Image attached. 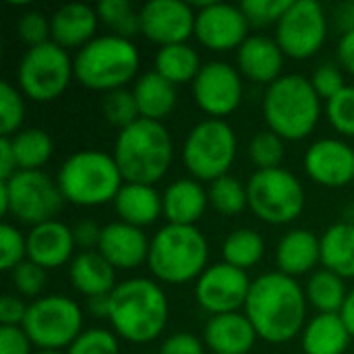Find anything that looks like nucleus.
I'll return each instance as SVG.
<instances>
[{
	"instance_id": "nucleus-52",
	"label": "nucleus",
	"mask_w": 354,
	"mask_h": 354,
	"mask_svg": "<svg viewBox=\"0 0 354 354\" xmlns=\"http://www.w3.org/2000/svg\"><path fill=\"white\" fill-rule=\"evenodd\" d=\"M336 54H338V62H340V66L354 77V29L353 31H346V33H342V35H340V39H338V48H336Z\"/></svg>"
},
{
	"instance_id": "nucleus-19",
	"label": "nucleus",
	"mask_w": 354,
	"mask_h": 354,
	"mask_svg": "<svg viewBox=\"0 0 354 354\" xmlns=\"http://www.w3.org/2000/svg\"><path fill=\"white\" fill-rule=\"evenodd\" d=\"M149 243L151 241L147 239L143 228L118 220L102 226V239L97 251L116 272H129L147 263Z\"/></svg>"
},
{
	"instance_id": "nucleus-8",
	"label": "nucleus",
	"mask_w": 354,
	"mask_h": 354,
	"mask_svg": "<svg viewBox=\"0 0 354 354\" xmlns=\"http://www.w3.org/2000/svg\"><path fill=\"white\" fill-rule=\"evenodd\" d=\"M239 141L234 129L220 118L197 122L183 145V162L199 183H214L226 174L236 160Z\"/></svg>"
},
{
	"instance_id": "nucleus-48",
	"label": "nucleus",
	"mask_w": 354,
	"mask_h": 354,
	"mask_svg": "<svg viewBox=\"0 0 354 354\" xmlns=\"http://www.w3.org/2000/svg\"><path fill=\"white\" fill-rule=\"evenodd\" d=\"M31 346L21 326H0V354H33Z\"/></svg>"
},
{
	"instance_id": "nucleus-45",
	"label": "nucleus",
	"mask_w": 354,
	"mask_h": 354,
	"mask_svg": "<svg viewBox=\"0 0 354 354\" xmlns=\"http://www.w3.org/2000/svg\"><path fill=\"white\" fill-rule=\"evenodd\" d=\"M17 33L29 48L52 41L50 19L39 10H25L17 21Z\"/></svg>"
},
{
	"instance_id": "nucleus-46",
	"label": "nucleus",
	"mask_w": 354,
	"mask_h": 354,
	"mask_svg": "<svg viewBox=\"0 0 354 354\" xmlns=\"http://www.w3.org/2000/svg\"><path fill=\"white\" fill-rule=\"evenodd\" d=\"M311 85H313L315 93H317L322 100H326V102H330L332 97H336V95L346 87L344 75H342L340 66H336V64H332V62H324V64H319V66L313 71V75H311Z\"/></svg>"
},
{
	"instance_id": "nucleus-10",
	"label": "nucleus",
	"mask_w": 354,
	"mask_h": 354,
	"mask_svg": "<svg viewBox=\"0 0 354 354\" xmlns=\"http://www.w3.org/2000/svg\"><path fill=\"white\" fill-rule=\"evenodd\" d=\"M249 209L261 222L282 226L295 222L305 209V189L286 168L255 170L247 183Z\"/></svg>"
},
{
	"instance_id": "nucleus-21",
	"label": "nucleus",
	"mask_w": 354,
	"mask_h": 354,
	"mask_svg": "<svg viewBox=\"0 0 354 354\" xmlns=\"http://www.w3.org/2000/svg\"><path fill=\"white\" fill-rule=\"evenodd\" d=\"M236 68L245 79L270 87L282 77L284 52L278 46L276 37L249 35L245 44L236 50Z\"/></svg>"
},
{
	"instance_id": "nucleus-13",
	"label": "nucleus",
	"mask_w": 354,
	"mask_h": 354,
	"mask_svg": "<svg viewBox=\"0 0 354 354\" xmlns=\"http://www.w3.org/2000/svg\"><path fill=\"white\" fill-rule=\"evenodd\" d=\"M276 41L284 56L295 60H307L315 56L328 37V17L315 0H292L276 25Z\"/></svg>"
},
{
	"instance_id": "nucleus-15",
	"label": "nucleus",
	"mask_w": 354,
	"mask_h": 354,
	"mask_svg": "<svg viewBox=\"0 0 354 354\" xmlns=\"http://www.w3.org/2000/svg\"><path fill=\"white\" fill-rule=\"evenodd\" d=\"M251 282L247 272L224 261L209 266L195 282V299L209 315L239 313L245 309Z\"/></svg>"
},
{
	"instance_id": "nucleus-43",
	"label": "nucleus",
	"mask_w": 354,
	"mask_h": 354,
	"mask_svg": "<svg viewBox=\"0 0 354 354\" xmlns=\"http://www.w3.org/2000/svg\"><path fill=\"white\" fill-rule=\"evenodd\" d=\"M0 268L4 272H12L19 263L27 259V234H21V230L8 222L0 224Z\"/></svg>"
},
{
	"instance_id": "nucleus-44",
	"label": "nucleus",
	"mask_w": 354,
	"mask_h": 354,
	"mask_svg": "<svg viewBox=\"0 0 354 354\" xmlns=\"http://www.w3.org/2000/svg\"><path fill=\"white\" fill-rule=\"evenodd\" d=\"M292 0H245L241 4L249 25L266 27V25H278L284 12L290 8Z\"/></svg>"
},
{
	"instance_id": "nucleus-42",
	"label": "nucleus",
	"mask_w": 354,
	"mask_h": 354,
	"mask_svg": "<svg viewBox=\"0 0 354 354\" xmlns=\"http://www.w3.org/2000/svg\"><path fill=\"white\" fill-rule=\"evenodd\" d=\"M10 282L15 286V290L21 297L27 299H39L41 292L46 290L48 284V270L39 268L37 263L25 259L23 263H19L12 272H10Z\"/></svg>"
},
{
	"instance_id": "nucleus-25",
	"label": "nucleus",
	"mask_w": 354,
	"mask_h": 354,
	"mask_svg": "<svg viewBox=\"0 0 354 354\" xmlns=\"http://www.w3.org/2000/svg\"><path fill=\"white\" fill-rule=\"evenodd\" d=\"M322 263V245L319 239L307 228H295L286 232L276 247V266L278 272L299 278L315 270Z\"/></svg>"
},
{
	"instance_id": "nucleus-9",
	"label": "nucleus",
	"mask_w": 354,
	"mask_h": 354,
	"mask_svg": "<svg viewBox=\"0 0 354 354\" xmlns=\"http://www.w3.org/2000/svg\"><path fill=\"white\" fill-rule=\"evenodd\" d=\"M64 197L56 178L44 170H19L12 178L0 180V212L23 224L37 226L56 220Z\"/></svg>"
},
{
	"instance_id": "nucleus-24",
	"label": "nucleus",
	"mask_w": 354,
	"mask_h": 354,
	"mask_svg": "<svg viewBox=\"0 0 354 354\" xmlns=\"http://www.w3.org/2000/svg\"><path fill=\"white\" fill-rule=\"evenodd\" d=\"M162 205L168 224L195 226L209 205V195L199 180L178 178L166 187L162 195Z\"/></svg>"
},
{
	"instance_id": "nucleus-51",
	"label": "nucleus",
	"mask_w": 354,
	"mask_h": 354,
	"mask_svg": "<svg viewBox=\"0 0 354 354\" xmlns=\"http://www.w3.org/2000/svg\"><path fill=\"white\" fill-rule=\"evenodd\" d=\"M19 172L17 158L8 137H0V180H8Z\"/></svg>"
},
{
	"instance_id": "nucleus-33",
	"label": "nucleus",
	"mask_w": 354,
	"mask_h": 354,
	"mask_svg": "<svg viewBox=\"0 0 354 354\" xmlns=\"http://www.w3.org/2000/svg\"><path fill=\"white\" fill-rule=\"evenodd\" d=\"M19 170H41L54 151V141L44 129H21L8 137Z\"/></svg>"
},
{
	"instance_id": "nucleus-22",
	"label": "nucleus",
	"mask_w": 354,
	"mask_h": 354,
	"mask_svg": "<svg viewBox=\"0 0 354 354\" xmlns=\"http://www.w3.org/2000/svg\"><path fill=\"white\" fill-rule=\"evenodd\" d=\"M257 342V332L245 313L212 315L203 328V344L212 354H249Z\"/></svg>"
},
{
	"instance_id": "nucleus-16",
	"label": "nucleus",
	"mask_w": 354,
	"mask_h": 354,
	"mask_svg": "<svg viewBox=\"0 0 354 354\" xmlns=\"http://www.w3.org/2000/svg\"><path fill=\"white\" fill-rule=\"evenodd\" d=\"M195 37L212 52L239 50L249 37V21L236 4L203 2L197 8Z\"/></svg>"
},
{
	"instance_id": "nucleus-29",
	"label": "nucleus",
	"mask_w": 354,
	"mask_h": 354,
	"mask_svg": "<svg viewBox=\"0 0 354 354\" xmlns=\"http://www.w3.org/2000/svg\"><path fill=\"white\" fill-rule=\"evenodd\" d=\"M133 95L139 108V116L145 120L162 122L176 106V85L166 81L156 71L143 73L133 85Z\"/></svg>"
},
{
	"instance_id": "nucleus-32",
	"label": "nucleus",
	"mask_w": 354,
	"mask_h": 354,
	"mask_svg": "<svg viewBox=\"0 0 354 354\" xmlns=\"http://www.w3.org/2000/svg\"><path fill=\"white\" fill-rule=\"evenodd\" d=\"M305 297L309 307H313L317 313H340L346 303L348 290L344 278L330 270H317L307 280Z\"/></svg>"
},
{
	"instance_id": "nucleus-20",
	"label": "nucleus",
	"mask_w": 354,
	"mask_h": 354,
	"mask_svg": "<svg viewBox=\"0 0 354 354\" xmlns=\"http://www.w3.org/2000/svg\"><path fill=\"white\" fill-rule=\"evenodd\" d=\"M73 228L60 220L31 226L27 232V259L44 270H58L75 257Z\"/></svg>"
},
{
	"instance_id": "nucleus-50",
	"label": "nucleus",
	"mask_w": 354,
	"mask_h": 354,
	"mask_svg": "<svg viewBox=\"0 0 354 354\" xmlns=\"http://www.w3.org/2000/svg\"><path fill=\"white\" fill-rule=\"evenodd\" d=\"M29 305L17 295H4L0 299V326H23Z\"/></svg>"
},
{
	"instance_id": "nucleus-31",
	"label": "nucleus",
	"mask_w": 354,
	"mask_h": 354,
	"mask_svg": "<svg viewBox=\"0 0 354 354\" xmlns=\"http://www.w3.org/2000/svg\"><path fill=\"white\" fill-rule=\"evenodd\" d=\"M153 66H156L153 71L162 75L166 81H170L172 85H183V83H193L203 64L199 60V52L193 46L174 44L158 50Z\"/></svg>"
},
{
	"instance_id": "nucleus-7",
	"label": "nucleus",
	"mask_w": 354,
	"mask_h": 354,
	"mask_svg": "<svg viewBox=\"0 0 354 354\" xmlns=\"http://www.w3.org/2000/svg\"><path fill=\"white\" fill-rule=\"evenodd\" d=\"M56 183L66 203L77 207H97L110 201L114 203L124 178L112 153L83 149L62 162Z\"/></svg>"
},
{
	"instance_id": "nucleus-34",
	"label": "nucleus",
	"mask_w": 354,
	"mask_h": 354,
	"mask_svg": "<svg viewBox=\"0 0 354 354\" xmlns=\"http://www.w3.org/2000/svg\"><path fill=\"white\" fill-rule=\"evenodd\" d=\"M263 253H266V241L253 228H239L230 232L222 245L224 263L239 268L243 272L255 268L261 261Z\"/></svg>"
},
{
	"instance_id": "nucleus-23",
	"label": "nucleus",
	"mask_w": 354,
	"mask_h": 354,
	"mask_svg": "<svg viewBox=\"0 0 354 354\" xmlns=\"http://www.w3.org/2000/svg\"><path fill=\"white\" fill-rule=\"evenodd\" d=\"M97 10L89 4H64L56 8L50 17V29H52V41L58 44L64 50H81L87 46L97 31Z\"/></svg>"
},
{
	"instance_id": "nucleus-12",
	"label": "nucleus",
	"mask_w": 354,
	"mask_h": 354,
	"mask_svg": "<svg viewBox=\"0 0 354 354\" xmlns=\"http://www.w3.org/2000/svg\"><path fill=\"white\" fill-rule=\"evenodd\" d=\"M75 77V66L68 50L54 41L27 48L17 68V83L25 97L46 104L60 97L71 79Z\"/></svg>"
},
{
	"instance_id": "nucleus-38",
	"label": "nucleus",
	"mask_w": 354,
	"mask_h": 354,
	"mask_svg": "<svg viewBox=\"0 0 354 354\" xmlns=\"http://www.w3.org/2000/svg\"><path fill=\"white\" fill-rule=\"evenodd\" d=\"M25 120V102L19 87L8 81L0 83V133L2 137H15Z\"/></svg>"
},
{
	"instance_id": "nucleus-35",
	"label": "nucleus",
	"mask_w": 354,
	"mask_h": 354,
	"mask_svg": "<svg viewBox=\"0 0 354 354\" xmlns=\"http://www.w3.org/2000/svg\"><path fill=\"white\" fill-rule=\"evenodd\" d=\"M95 10L112 35L133 39L137 33H141L139 10L129 0H104L95 6Z\"/></svg>"
},
{
	"instance_id": "nucleus-4",
	"label": "nucleus",
	"mask_w": 354,
	"mask_h": 354,
	"mask_svg": "<svg viewBox=\"0 0 354 354\" xmlns=\"http://www.w3.org/2000/svg\"><path fill=\"white\" fill-rule=\"evenodd\" d=\"M209 245L197 226H162L151 243L147 266L153 278L162 284L178 286L197 282L209 268Z\"/></svg>"
},
{
	"instance_id": "nucleus-41",
	"label": "nucleus",
	"mask_w": 354,
	"mask_h": 354,
	"mask_svg": "<svg viewBox=\"0 0 354 354\" xmlns=\"http://www.w3.org/2000/svg\"><path fill=\"white\" fill-rule=\"evenodd\" d=\"M64 354H120L118 336L106 328L83 330Z\"/></svg>"
},
{
	"instance_id": "nucleus-17",
	"label": "nucleus",
	"mask_w": 354,
	"mask_h": 354,
	"mask_svg": "<svg viewBox=\"0 0 354 354\" xmlns=\"http://www.w3.org/2000/svg\"><path fill=\"white\" fill-rule=\"evenodd\" d=\"M139 19L141 33L164 48L187 44V39L195 35L197 10L183 0H149L139 8Z\"/></svg>"
},
{
	"instance_id": "nucleus-14",
	"label": "nucleus",
	"mask_w": 354,
	"mask_h": 354,
	"mask_svg": "<svg viewBox=\"0 0 354 354\" xmlns=\"http://www.w3.org/2000/svg\"><path fill=\"white\" fill-rule=\"evenodd\" d=\"M193 100L201 112L209 118H220L232 114L243 102V75L239 68L224 60L205 62L191 83Z\"/></svg>"
},
{
	"instance_id": "nucleus-37",
	"label": "nucleus",
	"mask_w": 354,
	"mask_h": 354,
	"mask_svg": "<svg viewBox=\"0 0 354 354\" xmlns=\"http://www.w3.org/2000/svg\"><path fill=\"white\" fill-rule=\"evenodd\" d=\"M102 112H104V118L108 120V124H112L118 131H124L127 127H131L133 122H137L141 118L135 95L129 89H116V91L104 93Z\"/></svg>"
},
{
	"instance_id": "nucleus-28",
	"label": "nucleus",
	"mask_w": 354,
	"mask_h": 354,
	"mask_svg": "<svg viewBox=\"0 0 354 354\" xmlns=\"http://www.w3.org/2000/svg\"><path fill=\"white\" fill-rule=\"evenodd\" d=\"M353 336L340 313H317L301 334L305 354H344Z\"/></svg>"
},
{
	"instance_id": "nucleus-56",
	"label": "nucleus",
	"mask_w": 354,
	"mask_h": 354,
	"mask_svg": "<svg viewBox=\"0 0 354 354\" xmlns=\"http://www.w3.org/2000/svg\"><path fill=\"white\" fill-rule=\"evenodd\" d=\"M33 354H64L62 351H35Z\"/></svg>"
},
{
	"instance_id": "nucleus-6",
	"label": "nucleus",
	"mask_w": 354,
	"mask_h": 354,
	"mask_svg": "<svg viewBox=\"0 0 354 354\" xmlns=\"http://www.w3.org/2000/svg\"><path fill=\"white\" fill-rule=\"evenodd\" d=\"M263 116L268 129L284 141L309 137L322 118V97L311 79L303 75H282L263 95Z\"/></svg>"
},
{
	"instance_id": "nucleus-30",
	"label": "nucleus",
	"mask_w": 354,
	"mask_h": 354,
	"mask_svg": "<svg viewBox=\"0 0 354 354\" xmlns=\"http://www.w3.org/2000/svg\"><path fill=\"white\" fill-rule=\"evenodd\" d=\"M322 266L344 280L354 278V224L336 222L319 236Z\"/></svg>"
},
{
	"instance_id": "nucleus-27",
	"label": "nucleus",
	"mask_w": 354,
	"mask_h": 354,
	"mask_svg": "<svg viewBox=\"0 0 354 354\" xmlns=\"http://www.w3.org/2000/svg\"><path fill=\"white\" fill-rule=\"evenodd\" d=\"M114 209L120 222L137 228L151 226L164 216L162 195L151 185L124 183L114 199Z\"/></svg>"
},
{
	"instance_id": "nucleus-54",
	"label": "nucleus",
	"mask_w": 354,
	"mask_h": 354,
	"mask_svg": "<svg viewBox=\"0 0 354 354\" xmlns=\"http://www.w3.org/2000/svg\"><path fill=\"white\" fill-rule=\"evenodd\" d=\"M336 21H338V27L342 29V33L346 31H353L354 29V2H346L338 8V15H336Z\"/></svg>"
},
{
	"instance_id": "nucleus-39",
	"label": "nucleus",
	"mask_w": 354,
	"mask_h": 354,
	"mask_svg": "<svg viewBox=\"0 0 354 354\" xmlns=\"http://www.w3.org/2000/svg\"><path fill=\"white\" fill-rule=\"evenodd\" d=\"M249 156L251 162L257 166V170H274V168H282V160H284V139L278 137L276 133L268 131H259L249 145Z\"/></svg>"
},
{
	"instance_id": "nucleus-55",
	"label": "nucleus",
	"mask_w": 354,
	"mask_h": 354,
	"mask_svg": "<svg viewBox=\"0 0 354 354\" xmlns=\"http://www.w3.org/2000/svg\"><path fill=\"white\" fill-rule=\"evenodd\" d=\"M340 317L344 319V324H346L351 336L354 338V288L353 290H348V297H346V303H344V307H342V311H340Z\"/></svg>"
},
{
	"instance_id": "nucleus-5",
	"label": "nucleus",
	"mask_w": 354,
	"mask_h": 354,
	"mask_svg": "<svg viewBox=\"0 0 354 354\" xmlns=\"http://www.w3.org/2000/svg\"><path fill=\"white\" fill-rule=\"evenodd\" d=\"M73 66L75 79L85 89L110 93L127 89L139 73L141 56L133 39L104 33L77 50Z\"/></svg>"
},
{
	"instance_id": "nucleus-11",
	"label": "nucleus",
	"mask_w": 354,
	"mask_h": 354,
	"mask_svg": "<svg viewBox=\"0 0 354 354\" xmlns=\"http://www.w3.org/2000/svg\"><path fill=\"white\" fill-rule=\"evenodd\" d=\"M21 328L37 351H62L83 332V311L64 295H46L29 303Z\"/></svg>"
},
{
	"instance_id": "nucleus-40",
	"label": "nucleus",
	"mask_w": 354,
	"mask_h": 354,
	"mask_svg": "<svg viewBox=\"0 0 354 354\" xmlns=\"http://www.w3.org/2000/svg\"><path fill=\"white\" fill-rule=\"evenodd\" d=\"M326 116L336 133L354 139V85H346L336 97L326 102Z\"/></svg>"
},
{
	"instance_id": "nucleus-26",
	"label": "nucleus",
	"mask_w": 354,
	"mask_h": 354,
	"mask_svg": "<svg viewBox=\"0 0 354 354\" xmlns=\"http://www.w3.org/2000/svg\"><path fill=\"white\" fill-rule=\"evenodd\" d=\"M68 278L73 288L87 297H104L116 288V270L102 257L100 251H81L68 263Z\"/></svg>"
},
{
	"instance_id": "nucleus-53",
	"label": "nucleus",
	"mask_w": 354,
	"mask_h": 354,
	"mask_svg": "<svg viewBox=\"0 0 354 354\" xmlns=\"http://www.w3.org/2000/svg\"><path fill=\"white\" fill-rule=\"evenodd\" d=\"M110 295L87 299V311L91 317H95V319H108L110 317Z\"/></svg>"
},
{
	"instance_id": "nucleus-2",
	"label": "nucleus",
	"mask_w": 354,
	"mask_h": 354,
	"mask_svg": "<svg viewBox=\"0 0 354 354\" xmlns=\"http://www.w3.org/2000/svg\"><path fill=\"white\" fill-rule=\"evenodd\" d=\"M168 297L156 280L131 278L118 282L110 295L112 332L131 344L158 340L168 326Z\"/></svg>"
},
{
	"instance_id": "nucleus-3",
	"label": "nucleus",
	"mask_w": 354,
	"mask_h": 354,
	"mask_svg": "<svg viewBox=\"0 0 354 354\" xmlns=\"http://www.w3.org/2000/svg\"><path fill=\"white\" fill-rule=\"evenodd\" d=\"M112 156L124 183L153 187L170 170L174 143L164 122L139 118L118 131Z\"/></svg>"
},
{
	"instance_id": "nucleus-18",
	"label": "nucleus",
	"mask_w": 354,
	"mask_h": 354,
	"mask_svg": "<svg viewBox=\"0 0 354 354\" xmlns=\"http://www.w3.org/2000/svg\"><path fill=\"white\" fill-rule=\"evenodd\" d=\"M307 176L326 189H344L354 180V149L344 139L324 137L309 145L303 160Z\"/></svg>"
},
{
	"instance_id": "nucleus-1",
	"label": "nucleus",
	"mask_w": 354,
	"mask_h": 354,
	"mask_svg": "<svg viewBox=\"0 0 354 354\" xmlns=\"http://www.w3.org/2000/svg\"><path fill=\"white\" fill-rule=\"evenodd\" d=\"M305 288L282 272L261 274L251 282L243 313L249 317L257 338L284 344L303 334L307 322Z\"/></svg>"
},
{
	"instance_id": "nucleus-49",
	"label": "nucleus",
	"mask_w": 354,
	"mask_h": 354,
	"mask_svg": "<svg viewBox=\"0 0 354 354\" xmlns=\"http://www.w3.org/2000/svg\"><path fill=\"white\" fill-rule=\"evenodd\" d=\"M73 239L81 251H97L102 228L93 220H81L73 226Z\"/></svg>"
},
{
	"instance_id": "nucleus-36",
	"label": "nucleus",
	"mask_w": 354,
	"mask_h": 354,
	"mask_svg": "<svg viewBox=\"0 0 354 354\" xmlns=\"http://www.w3.org/2000/svg\"><path fill=\"white\" fill-rule=\"evenodd\" d=\"M207 195H209V205L222 216H236L249 205L247 185L232 174L214 180L207 189Z\"/></svg>"
},
{
	"instance_id": "nucleus-47",
	"label": "nucleus",
	"mask_w": 354,
	"mask_h": 354,
	"mask_svg": "<svg viewBox=\"0 0 354 354\" xmlns=\"http://www.w3.org/2000/svg\"><path fill=\"white\" fill-rule=\"evenodd\" d=\"M158 354H205V344L195 334L176 332L162 342Z\"/></svg>"
}]
</instances>
